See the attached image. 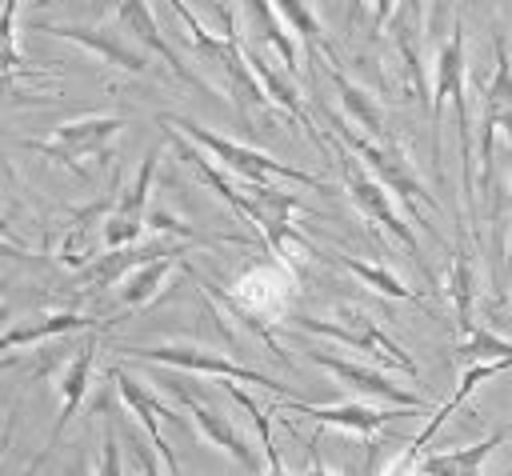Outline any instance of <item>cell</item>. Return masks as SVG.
I'll return each instance as SVG.
<instances>
[{
	"instance_id": "1",
	"label": "cell",
	"mask_w": 512,
	"mask_h": 476,
	"mask_svg": "<svg viewBox=\"0 0 512 476\" xmlns=\"http://www.w3.org/2000/svg\"><path fill=\"white\" fill-rule=\"evenodd\" d=\"M168 136H172V144H176V152L196 168V176L240 216V220H248V224H256L260 228V236H264V244L272 248V256L284 264V268H292V260H296V248H304V236L296 232V224H292V216L300 212V200L292 196V192H284V188H272V184H248L244 180V188H236L232 180H224V172L216 168V164H208V156H204V148H196V144H184L172 128H168Z\"/></svg>"
},
{
	"instance_id": "2",
	"label": "cell",
	"mask_w": 512,
	"mask_h": 476,
	"mask_svg": "<svg viewBox=\"0 0 512 476\" xmlns=\"http://www.w3.org/2000/svg\"><path fill=\"white\" fill-rule=\"evenodd\" d=\"M168 4H172V12L184 20L188 40H192V48L200 52V60H208V64L220 68V76H224V84H228V92H232V104H236L240 112L272 108V100L264 96V88H260V80H256V72H252V64H248V52H244V36H240V28H236V16H232V12H220V16H224V28H220V32H208V28L192 16V8H188L184 0H168Z\"/></svg>"
},
{
	"instance_id": "3",
	"label": "cell",
	"mask_w": 512,
	"mask_h": 476,
	"mask_svg": "<svg viewBox=\"0 0 512 476\" xmlns=\"http://www.w3.org/2000/svg\"><path fill=\"white\" fill-rule=\"evenodd\" d=\"M328 116V124H332V132L344 140V148L348 152H356L360 160H364V168L396 196V200H404V208L412 212V224H420L424 228V208H436V196L420 184V176H416V168H412V160L404 156V148L396 144V140H372V136H364L356 124H348L340 112H324Z\"/></svg>"
},
{
	"instance_id": "4",
	"label": "cell",
	"mask_w": 512,
	"mask_h": 476,
	"mask_svg": "<svg viewBox=\"0 0 512 476\" xmlns=\"http://www.w3.org/2000/svg\"><path fill=\"white\" fill-rule=\"evenodd\" d=\"M160 124L172 128V132H184V140H192L196 148H204L224 172H232V176H240V180H248V184L292 180V184H308V188H328L320 176L300 172V168H292V164H284V160H276V156H268V152H260V148H248V144H240V140H228V136L204 128V124H196V120H188V116H160Z\"/></svg>"
},
{
	"instance_id": "5",
	"label": "cell",
	"mask_w": 512,
	"mask_h": 476,
	"mask_svg": "<svg viewBox=\"0 0 512 476\" xmlns=\"http://www.w3.org/2000/svg\"><path fill=\"white\" fill-rule=\"evenodd\" d=\"M124 128H128V120L116 112H88V116L56 124L52 136H44V140H28V148L72 168V172H84V160H108L112 140Z\"/></svg>"
},
{
	"instance_id": "6",
	"label": "cell",
	"mask_w": 512,
	"mask_h": 476,
	"mask_svg": "<svg viewBox=\"0 0 512 476\" xmlns=\"http://www.w3.org/2000/svg\"><path fill=\"white\" fill-rule=\"evenodd\" d=\"M296 328H304V332H316V336H328V340H340V344H348L352 352H364V356H372V360H380V364H392V368H400L404 376H420V368H416V360L368 316V312H360V308H344L340 312V320H324V316H296L292 320Z\"/></svg>"
},
{
	"instance_id": "7",
	"label": "cell",
	"mask_w": 512,
	"mask_h": 476,
	"mask_svg": "<svg viewBox=\"0 0 512 476\" xmlns=\"http://www.w3.org/2000/svg\"><path fill=\"white\" fill-rule=\"evenodd\" d=\"M336 164H340V176H344L348 200L360 208V216H364V220H372V224H380L392 240H400V244L420 260V240H416L412 224H404V216L396 212L392 192H388V188H384V184L364 168V160H360L356 152L340 148V152H336Z\"/></svg>"
},
{
	"instance_id": "8",
	"label": "cell",
	"mask_w": 512,
	"mask_h": 476,
	"mask_svg": "<svg viewBox=\"0 0 512 476\" xmlns=\"http://www.w3.org/2000/svg\"><path fill=\"white\" fill-rule=\"evenodd\" d=\"M128 356L136 360H148V364H168V368H180V372H200V376H224V380H236V384H256V388H268L276 396H284V384L248 368V364H236L228 360L224 352H208V348H188V344H128L124 348Z\"/></svg>"
},
{
	"instance_id": "9",
	"label": "cell",
	"mask_w": 512,
	"mask_h": 476,
	"mask_svg": "<svg viewBox=\"0 0 512 476\" xmlns=\"http://www.w3.org/2000/svg\"><path fill=\"white\" fill-rule=\"evenodd\" d=\"M480 100H484V120H480V188L488 196L496 132H504V140L512 148V60H508V48L500 40L492 44V76H488Z\"/></svg>"
},
{
	"instance_id": "10",
	"label": "cell",
	"mask_w": 512,
	"mask_h": 476,
	"mask_svg": "<svg viewBox=\"0 0 512 476\" xmlns=\"http://www.w3.org/2000/svg\"><path fill=\"white\" fill-rule=\"evenodd\" d=\"M156 164H160V144H152L132 176V184L112 200L108 216H104V248H128L144 236L148 228V196H152V180H156Z\"/></svg>"
},
{
	"instance_id": "11",
	"label": "cell",
	"mask_w": 512,
	"mask_h": 476,
	"mask_svg": "<svg viewBox=\"0 0 512 476\" xmlns=\"http://www.w3.org/2000/svg\"><path fill=\"white\" fill-rule=\"evenodd\" d=\"M160 384L188 408V416H192V424H196V432L212 444V448H220V452H228L236 464H244V468H252V472H260V464H256V448L244 440V432L220 412V408H212V404H204L192 388H188V380H180V376H160Z\"/></svg>"
},
{
	"instance_id": "12",
	"label": "cell",
	"mask_w": 512,
	"mask_h": 476,
	"mask_svg": "<svg viewBox=\"0 0 512 476\" xmlns=\"http://www.w3.org/2000/svg\"><path fill=\"white\" fill-rule=\"evenodd\" d=\"M116 24L144 48V52H152V56H160L164 64H168V72L180 80V84H188V88H196L200 96H216V88L200 76V72H192L184 60H180V52L164 40V32H160V24H156V16H152V8H148V0H116Z\"/></svg>"
},
{
	"instance_id": "13",
	"label": "cell",
	"mask_w": 512,
	"mask_h": 476,
	"mask_svg": "<svg viewBox=\"0 0 512 476\" xmlns=\"http://www.w3.org/2000/svg\"><path fill=\"white\" fill-rule=\"evenodd\" d=\"M36 32H48V36H60V40H72L80 44L84 52H92L96 60L120 68V72H132V76H144L148 72V56L144 48H136V40L120 28H84V24H40Z\"/></svg>"
},
{
	"instance_id": "14",
	"label": "cell",
	"mask_w": 512,
	"mask_h": 476,
	"mask_svg": "<svg viewBox=\"0 0 512 476\" xmlns=\"http://www.w3.org/2000/svg\"><path fill=\"white\" fill-rule=\"evenodd\" d=\"M312 364H320L328 376H336L348 392L356 396H368V400H388L392 408H424V400L408 388H400L392 376H384L380 368L372 364H360V360H344V356H328V352H312Z\"/></svg>"
},
{
	"instance_id": "15",
	"label": "cell",
	"mask_w": 512,
	"mask_h": 476,
	"mask_svg": "<svg viewBox=\"0 0 512 476\" xmlns=\"http://www.w3.org/2000/svg\"><path fill=\"white\" fill-rule=\"evenodd\" d=\"M280 408H284V412H296V416H308V420H316L320 428H340V432H356V436H372V432H380L388 420L412 412V408H376V404H364V400H344V404L320 408V404H304V400H292V396L280 400Z\"/></svg>"
},
{
	"instance_id": "16",
	"label": "cell",
	"mask_w": 512,
	"mask_h": 476,
	"mask_svg": "<svg viewBox=\"0 0 512 476\" xmlns=\"http://www.w3.org/2000/svg\"><path fill=\"white\" fill-rule=\"evenodd\" d=\"M112 380H116L120 400L128 404V412L140 420V428L148 432L152 448L160 452L164 472H168V476H184V472H180V464H176V456H172V448H168V440H164V432H160V416H168V420H180V416H172V412L156 400V392H152V388H144V384H140L136 376H128L124 368H112Z\"/></svg>"
},
{
	"instance_id": "17",
	"label": "cell",
	"mask_w": 512,
	"mask_h": 476,
	"mask_svg": "<svg viewBox=\"0 0 512 476\" xmlns=\"http://www.w3.org/2000/svg\"><path fill=\"white\" fill-rule=\"evenodd\" d=\"M292 296V268H284L280 260L276 264H260L252 268L240 284H236V304L252 316H280L284 304Z\"/></svg>"
},
{
	"instance_id": "18",
	"label": "cell",
	"mask_w": 512,
	"mask_h": 476,
	"mask_svg": "<svg viewBox=\"0 0 512 476\" xmlns=\"http://www.w3.org/2000/svg\"><path fill=\"white\" fill-rule=\"evenodd\" d=\"M96 352H100V340H96V332L72 352V360H64V368H60V376H56V392H60V412H56V428H52V440H48V448L60 440V432L68 428V420L76 416V408L84 404V396H88V384H92V368H96Z\"/></svg>"
},
{
	"instance_id": "19",
	"label": "cell",
	"mask_w": 512,
	"mask_h": 476,
	"mask_svg": "<svg viewBox=\"0 0 512 476\" xmlns=\"http://www.w3.org/2000/svg\"><path fill=\"white\" fill-rule=\"evenodd\" d=\"M244 52H248V64H252V72H256V80H260L264 96H268L276 108H284V112L292 116V124H300V128L312 136V144H316V148H324V136L316 132L312 116L304 112V104H300V88L288 80V72H276V68L268 64V56H264V52H256L248 40H244Z\"/></svg>"
},
{
	"instance_id": "20",
	"label": "cell",
	"mask_w": 512,
	"mask_h": 476,
	"mask_svg": "<svg viewBox=\"0 0 512 476\" xmlns=\"http://www.w3.org/2000/svg\"><path fill=\"white\" fill-rule=\"evenodd\" d=\"M328 64V80L336 84V92H340V108H344V120L348 124H356L364 136H372V140H392V132H388V124H384V112H380V104H376V96L364 88V84H356V80H348L340 68H336V56H324Z\"/></svg>"
},
{
	"instance_id": "21",
	"label": "cell",
	"mask_w": 512,
	"mask_h": 476,
	"mask_svg": "<svg viewBox=\"0 0 512 476\" xmlns=\"http://www.w3.org/2000/svg\"><path fill=\"white\" fill-rule=\"evenodd\" d=\"M512 440V420L500 424L492 436H484L480 444H468V448H448V452H432V456H420V476H480L484 460L504 448Z\"/></svg>"
},
{
	"instance_id": "22",
	"label": "cell",
	"mask_w": 512,
	"mask_h": 476,
	"mask_svg": "<svg viewBox=\"0 0 512 476\" xmlns=\"http://www.w3.org/2000/svg\"><path fill=\"white\" fill-rule=\"evenodd\" d=\"M180 256L184 248L180 244H164V240H148V244H128V248H108L104 256H96V260H88L84 264V280H92L96 288H108V284H120L136 264H144V260H156V256Z\"/></svg>"
},
{
	"instance_id": "23",
	"label": "cell",
	"mask_w": 512,
	"mask_h": 476,
	"mask_svg": "<svg viewBox=\"0 0 512 476\" xmlns=\"http://www.w3.org/2000/svg\"><path fill=\"white\" fill-rule=\"evenodd\" d=\"M100 320L84 316V312H44L36 320H24V324H12L0 332V356L4 352H16V348H28V344H44V340H56V336H68V332H88L96 328Z\"/></svg>"
},
{
	"instance_id": "24",
	"label": "cell",
	"mask_w": 512,
	"mask_h": 476,
	"mask_svg": "<svg viewBox=\"0 0 512 476\" xmlns=\"http://www.w3.org/2000/svg\"><path fill=\"white\" fill-rule=\"evenodd\" d=\"M116 200V196H112ZM112 200H96L80 212H72V224L64 232V244L56 248V260L68 264V268H84L92 256H96V236L104 240V216L112 208Z\"/></svg>"
},
{
	"instance_id": "25",
	"label": "cell",
	"mask_w": 512,
	"mask_h": 476,
	"mask_svg": "<svg viewBox=\"0 0 512 476\" xmlns=\"http://www.w3.org/2000/svg\"><path fill=\"white\" fill-rule=\"evenodd\" d=\"M240 12H244V24H248V32H256L276 56H280V64H284V72H300V56H296V36L288 32V24L280 20V12H276V4L272 0H240Z\"/></svg>"
},
{
	"instance_id": "26",
	"label": "cell",
	"mask_w": 512,
	"mask_h": 476,
	"mask_svg": "<svg viewBox=\"0 0 512 476\" xmlns=\"http://www.w3.org/2000/svg\"><path fill=\"white\" fill-rule=\"evenodd\" d=\"M504 368H512V364H504V360H472V364L460 372L456 392H452V396H448V400H444V404H440V408L428 416V424H424V428L412 436V444H408V448L424 452V444H428V440H432V436L444 428V420H448V416H452V412H456V408H460V404H464V400L476 392V384H484L488 376H496V372H504Z\"/></svg>"
},
{
	"instance_id": "27",
	"label": "cell",
	"mask_w": 512,
	"mask_h": 476,
	"mask_svg": "<svg viewBox=\"0 0 512 476\" xmlns=\"http://www.w3.org/2000/svg\"><path fill=\"white\" fill-rule=\"evenodd\" d=\"M448 300H452V312H456V328L464 336L476 324V264H472V252L464 244H456V252H452Z\"/></svg>"
},
{
	"instance_id": "28",
	"label": "cell",
	"mask_w": 512,
	"mask_h": 476,
	"mask_svg": "<svg viewBox=\"0 0 512 476\" xmlns=\"http://www.w3.org/2000/svg\"><path fill=\"white\" fill-rule=\"evenodd\" d=\"M172 264H176V252L136 264V268L120 280V304H124V308H144L148 300H156L160 288H164V280H168V272H172Z\"/></svg>"
},
{
	"instance_id": "29",
	"label": "cell",
	"mask_w": 512,
	"mask_h": 476,
	"mask_svg": "<svg viewBox=\"0 0 512 476\" xmlns=\"http://www.w3.org/2000/svg\"><path fill=\"white\" fill-rule=\"evenodd\" d=\"M272 4H276L280 20L288 24V32H296V36L304 40L308 56H336L332 44H328V36H324V24H320V16L308 8V0H272Z\"/></svg>"
},
{
	"instance_id": "30",
	"label": "cell",
	"mask_w": 512,
	"mask_h": 476,
	"mask_svg": "<svg viewBox=\"0 0 512 476\" xmlns=\"http://www.w3.org/2000/svg\"><path fill=\"white\" fill-rule=\"evenodd\" d=\"M224 388L232 392V400H236V404L252 416V424H256V436H260V448H264V468H260L256 476H288V468H284V460H280V448H276V440H272V420H268V412H264L248 392H240L236 380H228Z\"/></svg>"
},
{
	"instance_id": "31",
	"label": "cell",
	"mask_w": 512,
	"mask_h": 476,
	"mask_svg": "<svg viewBox=\"0 0 512 476\" xmlns=\"http://www.w3.org/2000/svg\"><path fill=\"white\" fill-rule=\"evenodd\" d=\"M336 264H344L352 276H360L372 292L380 296H392V300H416L420 304V292H412L396 272H388L384 264H368V260H356V256H336Z\"/></svg>"
},
{
	"instance_id": "32",
	"label": "cell",
	"mask_w": 512,
	"mask_h": 476,
	"mask_svg": "<svg viewBox=\"0 0 512 476\" xmlns=\"http://www.w3.org/2000/svg\"><path fill=\"white\" fill-rule=\"evenodd\" d=\"M456 352H460L464 364H472V360H504V364H512V340H500L480 320L460 336V348Z\"/></svg>"
},
{
	"instance_id": "33",
	"label": "cell",
	"mask_w": 512,
	"mask_h": 476,
	"mask_svg": "<svg viewBox=\"0 0 512 476\" xmlns=\"http://www.w3.org/2000/svg\"><path fill=\"white\" fill-rule=\"evenodd\" d=\"M16 12H20V0L0 4V76H16L24 68V52L16 40Z\"/></svg>"
},
{
	"instance_id": "34",
	"label": "cell",
	"mask_w": 512,
	"mask_h": 476,
	"mask_svg": "<svg viewBox=\"0 0 512 476\" xmlns=\"http://www.w3.org/2000/svg\"><path fill=\"white\" fill-rule=\"evenodd\" d=\"M96 476H124V464H120V440H116L112 424L104 428V444H100V464H96Z\"/></svg>"
},
{
	"instance_id": "35",
	"label": "cell",
	"mask_w": 512,
	"mask_h": 476,
	"mask_svg": "<svg viewBox=\"0 0 512 476\" xmlns=\"http://www.w3.org/2000/svg\"><path fill=\"white\" fill-rule=\"evenodd\" d=\"M128 456H132V464H136V476H164L160 472V452H152L148 444H140L136 436H128Z\"/></svg>"
},
{
	"instance_id": "36",
	"label": "cell",
	"mask_w": 512,
	"mask_h": 476,
	"mask_svg": "<svg viewBox=\"0 0 512 476\" xmlns=\"http://www.w3.org/2000/svg\"><path fill=\"white\" fill-rule=\"evenodd\" d=\"M420 456H424V452L404 448V452H396V456L384 464V472H380V476H420Z\"/></svg>"
},
{
	"instance_id": "37",
	"label": "cell",
	"mask_w": 512,
	"mask_h": 476,
	"mask_svg": "<svg viewBox=\"0 0 512 476\" xmlns=\"http://www.w3.org/2000/svg\"><path fill=\"white\" fill-rule=\"evenodd\" d=\"M396 4H400V0H368V24H372V32H380V28L392 20Z\"/></svg>"
},
{
	"instance_id": "38",
	"label": "cell",
	"mask_w": 512,
	"mask_h": 476,
	"mask_svg": "<svg viewBox=\"0 0 512 476\" xmlns=\"http://www.w3.org/2000/svg\"><path fill=\"white\" fill-rule=\"evenodd\" d=\"M452 4H456V0H428V36H440V28H444Z\"/></svg>"
},
{
	"instance_id": "39",
	"label": "cell",
	"mask_w": 512,
	"mask_h": 476,
	"mask_svg": "<svg viewBox=\"0 0 512 476\" xmlns=\"http://www.w3.org/2000/svg\"><path fill=\"white\" fill-rule=\"evenodd\" d=\"M304 476H336V472L320 460V440H312V444H308V472H304Z\"/></svg>"
},
{
	"instance_id": "40",
	"label": "cell",
	"mask_w": 512,
	"mask_h": 476,
	"mask_svg": "<svg viewBox=\"0 0 512 476\" xmlns=\"http://www.w3.org/2000/svg\"><path fill=\"white\" fill-rule=\"evenodd\" d=\"M16 92H20V88H16V80H12V76H0V104H4V100H12Z\"/></svg>"
},
{
	"instance_id": "41",
	"label": "cell",
	"mask_w": 512,
	"mask_h": 476,
	"mask_svg": "<svg viewBox=\"0 0 512 476\" xmlns=\"http://www.w3.org/2000/svg\"><path fill=\"white\" fill-rule=\"evenodd\" d=\"M8 316H12V308H8V304H0V332H4V320H8Z\"/></svg>"
},
{
	"instance_id": "42",
	"label": "cell",
	"mask_w": 512,
	"mask_h": 476,
	"mask_svg": "<svg viewBox=\"0 0 512 476\" xmlns=\"http://www.w3.org/2000/svg\"><path fill=\"white\" fill-rule=\"evenodd\" d=\"M36 4H52V0H36Z\"/></svg>"
}]
</instances>
